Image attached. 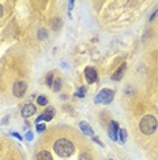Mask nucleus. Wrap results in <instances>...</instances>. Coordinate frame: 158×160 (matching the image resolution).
<instances>
[{
	"instance_id": "nucleus-9",
	"label": "nucleus",
	"mask_w": 158,
	"mask_h": 160,
	"mask_svg": "<svg viewBox=\"0 0 158 160\" xmlns=\"http://www.w3.org/2000/svg\"><path fill=\"white\" fill-rule=\"evenodd\" d=\"M125 70H127V64L123 63V64H121V66L118 67L117 70L112 74V79H113V81H120V79L123 78V75L125 74Z\"/></svg>"
},
{
	"instance_id": "nucleus-19",
	"label": "nucleus",
	"mask_w": 158,
	"mask_h": 160,
	"mask_svg": "<svg viewBox=\"0 0 158 160\" xmlns=\"http://www.w3.org/2000/svg\"><path fill=\"white\" fill-rule=\"evenodd\" d=\"M85 92H86V88H85V86H82L81 90H78V92L75 93V96L79 97V99H83V97H85Z\"/></svg>"
},
{
	"instance_id": "nucleus-12",
	"label": "nucleus",
	"mask_w": 158,
	"mask_h": 160,
	"mask_svg": "<svg viewBox=\"0 0 158 160\" xmlns=\"http://www.w3.org/2000/svg\"><path fill=\"white\" fill-rule=\"evenodd\" d=\"M51 25H52V29L53 30H60L62 29V26H63V21H62V18H53L52 19V22H51Z\"/></svg>"
},
{
	"instance_id": "nucleus-18",
	"label": "nucleus",
	"mask_w": 158,
	"mask_h": 160,
	"mask_svg": "<svg viewBox=\"0 0 158 160\" xmlns=\"http://www.w3.org/2000/svg\"><path fill=\"white\" fill-rule=\"evenodd\" d=\"M79 160H94V159L89 152H81L79 153Z\"/></svg>"
},
{
	"instance_id": "nucleus-10",
	"label": "nucleus",
	"mask_w": 158,
	"mask_h": 160,
	"mask_svg": "<svg viewBox=\"0 0 158 160\" xmlns=\"http://www.w3.org/2000/svg\"><path fill=\"white\" fill-rule=\"evenodd\" d=\"M79 127H81V130L86 134V136H94V130H93V127L89 125V123L81 122V123H79Z\"/></svg>"
},
{
	"instance_id": "nucleus-5",
	"label": "nucleus",
	"mask_w": 158,
	"mask_h": 160,
	"mask_svg": "<svg viewBox=\"0 0 158 160\" xmlns=\"http://www.w3.org/2000/svg\"><path fill=\"white\" fill-rule=\"evenodd\" d=\"M55 114H56V112H55V108H53V107H46V110L44 111V114L40 115L38 118L35 119V123L38 125V123L41 122V121H46V122L52 121L53 116H55Z\"/></svg>"
},
{
	"instance_id": "nucleus-11",
	"label": "nucleus",
	"mask_w": 158,
	"mask_h": 160,
	"mask_svg": "<svg viewBox=\"0 0 158 160\" xmlns=\"http://www.w3.org/2000/svg\"><path fill=\"white\" fill-rule=\"evenodd\" d=\"M37 160H53V158H52V155L49 151L41 149V151L37 153Z\"/></svg>"
},
{
	"instance_id": "nucleus-6",
	"label": "nucleus",
	"mask_w": 158,
	"mask_h": 160,
	"mask_svg": "<svg viewBox=\"0 0 158 160\" xmlns=\"http://www.w3.org/2000/svg\"><path fill=\"white\" fill-rule=\"evenodd\" d=\"M35 111H37L35 105L29 103V104H25L22 107V110H21V115H22V118H30V116H33L35 114Z\"/></svg>"
},
{
	"instance_id": "nucleus-14",
	"label": "nucleus",
	"mask_w": 158,
	"mask_h": 160,
	"mask_svg": "<svg viewBox=\"0 0 158 160\" xmlns=\"http://www.w3.org/2000/svg\"><path fill=\"white\" fill-rule=\"evenodd\" d=\"M125 141H127V132L124 129H120L118 130V142L124 144Z\"/></svg>"
},
{
	"instance_id": "nucleus-1",
	"label": "nucleus",
	"mask_w": 158,
	"mask_h": 160,
	"mask_svg": "<svg viewBox=\"0 0 158 160\" xmlns=\"http://www.w3.org/2000/svg\"><path fill=\"white\" fill-rule=\"evenodd\" d=\"M53 151L57 156L60 158H70L75 152V145L74 142L67 137H60L53 142Z\"/></svg>"
},
{
	"instance_id": "nucleus-22",
	"label": "nucleus",
	"mask_w": 158,
	"mask_h": 160,
	"mask_svg": "<svg viewBox=\"0 0 158 160\" xmlns=\"http://www.w3.org/2000/svg\"><path fill=\"white\" fill-rule=\"evenodd\" d=\"M3 14H4V8H3V6H0V18L3 17Z\"/></svg>"
},
{
	"instance_id": "nucleus-17",
	"label": "nucleus",
	"mask_w": 158,
	"mask_h": 160,
	"mask_svg": "<svg viewBox=\"0 0 158 160\" xmlns=\"http://www.w3.org/2000/svg\"><path fill=\"white\" fill-rule=\"evenodd\" d=\"M53 81H55V75H53V72H48V74H46V78H45L46 85L52 86L53 85Z\"/></svg>"
},
{
	"instance_id": "nucleus-3",
	"label": "nucleus",
	"mask_w": 158,
	"mask_h": 160,
	"mask_svg": "<svg viewBox=\"0 0 158 160\" xmlns=\"http://www.w3.org/2000/svg\"><path fill=\"white\" fill-rule=\"evenodd\" d=\"M114 97V92L112 89H102L101 92L97 94V103H101V104H110L113 101Z\"/></svg>"
},
{
	"instance_id": "nucleus-16",
	"label": "nucleus",
	"mask_w": 158,
	"mask_h": 160,
	"mask_svg": "<svg viewBox=\"0 0 158 160\" xmlns=\"http://www.w3.org/2000/svg\"><path fill=\"white\" fill-rule=\"evenodd\" d=\"M37 104L41 105V107H46V104H48V99H46V96H44V94L38 96L37 97Z\"/></svg>"
},
{
	"instance_id": "nucleus-4",
	"label": "nucleus",
	"mask_w": 158,
	"mask_h": 160,
	"mask_svg": "<svg viewBox=\"0 0 158 160\" xmlns=\"http://www.w3.org/2000/svg\"><path fill=\"white\" fill-rule=\"evenodd\" d=\"M27 92V83L26 81H16L14 82V86H12V93L14 96L18 97V99H22V97L26 94Z\"/></svg>"
},
{
	"instance_id": "nucleus-21",
	"label": "nucleus",
	"mask_w": 158,
	"mask_h": 160,
	"mask_svg": "<svg viewBox=\"0 0 158 160\" xmlns=\"http://www.w3.org/2000/svg\"><path fill=\"white\" fill-rule=\"evenodd\" d=\"M26 140H27V141H31V140H33V133H31V132H27V134H26Z\"/></svg>"
},
{
	"instance_id": "nucleus-15",
	"label": "nucleus",
	"mask_w": 158,
	"mask_h": 160,
	"mask_svg": "<svg viewBox=\"0 0 158 160\" xmlns=\"http://www.w3.org/2000/svg\"><path fill=\"white\" fill-rule=\"evenodd\" d=\"M37 37H38V40L44 41V40L48 38V32H46L45 29H40V30L37 32Z\"/></svg>"
},
{
	"instance_id": "nucleus-25",
	"label": "nucleus",
	"mask_w": 158,
	"mask_h": 160,
	"mask_svg": "<svg viewBox=\"0 0 158 160\" xmlns=\"http://www.w3.org/2000/svg\"><path fill=\"white\" fill-rule=\"evenodd\" d=\"M72 7H74V2L71 0V2H70V8H72Z\"/></svg>"
},
{
	"instance_id": "nucleus-13",
	"label": "nucleus",
	"mask_w": 158,
	"mask_h": 160,
	"mask_svg": "<svg viewBox=\"0 0 158 160\" xmlns=\"http://www.w3.org/2000/svg\"><path fill=\"white\" fill-rule=\"evenodd\" d=\"M62 83H63L62 78H60V77H56L55 81H53V85H52V90H53V92H59V90L62 89Z\"/></svg>"
},
{
	"instance_id": "nucleus-20",
	"label": "nucleus",
	"mask_w": 158,
	"mask_h": 160,
	"mask_svg": "<svg viewBox=\"0 0 158 160\" xmlns=\"http://www.w3.org/2000/svg\"><path fill=\"white\" fill-rule=\"evenodd\" d=\"M45 130V125H41V123H38L37 125V132L38 133H42Z\"/></svg>"
},
{
	"instance_id": "nucleus-7",
	"label": "nucleus",
	"mask_w": 158,
	"mask_h": 160,
	"mask_svg": "<svg viewBox=\"0 0 158 160\" xmlns=\"http://www.w3.org/2000/svg\"><path fill=\"white\" fill-rule=\"evenodd\" d=\"M85 78L89 83H94L98 79V75H97V71L93 67H86L85 68Z\"/></svg>"
},
{
	"instance_id": "nucleus-8",
	"label": "nucleus",
	"mask_w": 158,
	"mask_h": 160,
	"mask_svg": "<svg viewBox=\"0 0 158 160\" xmlns=\"http://www.w3.org/2000/svg\"><path fill=\"white\" fill-rule=\"evenodd\" d=\"M118 130H120V127H118L117 122H112L109 126V137L112 138L113 141H118Z\"/></svg>"
},
{
	"instance_id": "nucleus-24",
	"label": "nucleus",
	"mask_w": 158,
	"mask_h": 160,
	"mask_svg": "<svg viewBox=\"0 0 158 160\" xmlns=\"http://www.w3.org/2000/svg\"><path fill=\"white\" fill-rule=\"evenodd\" d=\"M12 136H14V137H16L18 140H22V137H21V136H19V134H18V133H12Z\"/></svg>"
},
{
	"instance_id": "nucleus-2",
	"label": "nucleus",
	"mask_w": 158,
	"mask_h": 160,
	"mask_svg": "<svg viewBox=\"0 0 158 160\" xmlns=\"http://www.w3.org/2000/svg\"><path fill=\"white\" fill-rule=\"evenodd\" d=\"M157 129H158V121L153 115H145L139 122V130L145 136H151V134L157 132Z\"/></svg>"
},
{
	"instance_id": "nucleus-23",
	"label": "nucleus",
	"mask_w": 158,
	"mask_h": 160,
	"mask_svg": "<svg viewBox=\"0 0 158 160\" xmlns=\"http://www.w3.org/2000/svg\"><path fill=\"white\" fill-rule=\"evenodd\" d=\"M94 141H95V142H97V144H98V145H101V147H104V144H102V142H101V141H100V140H98V138H95V137H94Z\"/></svg>"
}]
</instances>
